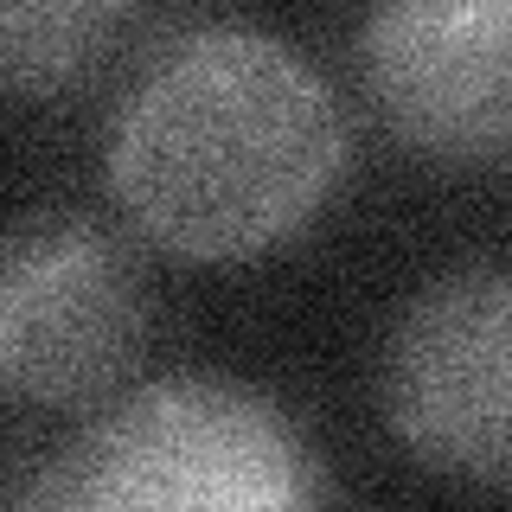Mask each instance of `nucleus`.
<instances>
[{"mask_svg":"<svg viewBox=\"0 0 512 512\" xmlns=\"http://www.w3.org/2000/svg\"><path fill=\"white\" fill-rule=\"evenodd\" d=\"M359 71L378 122L436 167H506L512 0H372Z\"/></svg>","mask_w":512,"mask_h":512,"instance_id":"nucleus-4","label":"nucleus"},{"mask_svg":"<svg viewBox=\"0 0 512 512\" xmlns=\"http://www.w3.org/2000/svg\"><path fill=\"white\" fill-rule=\"evenodd\" d=\"M135 0H0V90L58 96L103 71Z\"/></svg>","mask_w":512,"mask_h":512,"instance_id":"nucleus-6","label":"nucleus"},{"mask_svg":"<svg viewBox=\"0 0 512 512\" xmlns=\"http://www.w3.org/2000/svg\"><path fill=\"white\" fill-rule=\"evenodd\" d=\"M327 493L282 404L224 378H160L84 423L32 500L103 512H295Z\"/></svg>","mask_w":512,"mask_h":512,"instance_id":"nucleus-2","label":"nucleus"},{"mask_svg":"<svg viewBox=\"0 0 512 512\" xmlns=\"http://www.w3.org/2000/svg\"><path fill=\"white\" fill-rule=\"evenodd\" d=\"M512 288L500 269H455L404 308L384 346V416L436 474L506 487Z\"/></svg>","mask_w":512,"mask_h":512,"instance_id":"nucleus-5","label":"nucleus"},{"mask_svg":"<svg viewBox=\"0 0 512 512\" xmlns=\"http://www.w3.org/2000/svg\"><path fill=\"white\" fill-rule=\"evenodd\" d=\"M154 308L135 250L96 218H26L0 237V397L77 410L135 372Z\"/></svg>","mask_w":512,"mask_h":512,"instance_id":"nucleus-3","label":"nucleus"},{"mask_svg":"<svg viewBox=\"0 0 512 512\" xmlns=\"http://www.w3.org/2000/svg\"><path fill=\"white\" fill-rule=\"evenodd\" d=\"M109 192L186 263H250L320 218L346 173V116L295 45L250 26L160 39L109 116Z\"/></svg>","mask_w":512,"mask_h":512,"instance_id":"nucleus-1","label":"nucleus"}]
</instances>
